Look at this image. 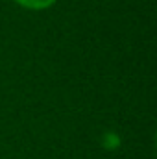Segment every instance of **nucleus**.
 <instances>
[{
	"label": "nucleus",
	"mask_w": 157,
	"mask_h": 159,
	"mask_svg": "<svg viewBox=\"0 0 157 159\" xmlns=\"http://www.w3.org/2000/svg\"><path fill=\"white\" fill-rule=\"evenodd\" d=\"M19 6L26 7V9H34V11H39V9H46L50 6L56 4V0H15Z\"/></svg>",
	"instance_id": "1"
}]
</instances>
